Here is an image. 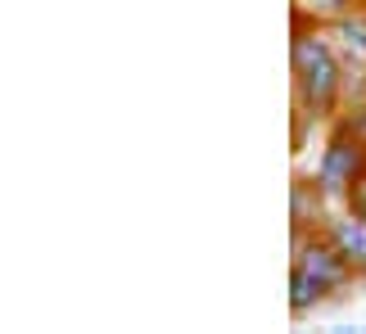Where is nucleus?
Returning a JSON list of instances; mask_svg holds the SVG:
<instances>
[{
	"instance_id": "423d86ee",
	"label": "nucleus",
	"mask_w": 366,
	"mask_h": 334,
	"mask_svg": "<svg viewBox=\"0 0 366 334\" xmlns=\"http://www.w3.org/2000/svg\"><path fill=\"white\" fill-rule=\"evenodd\" d=\"M330 36H335V46H340L348 73H353V81H357L362 68H366V9H353L348 19H340L330 27Z\"/></svg>"
},
{
	"instance_id": "9b49d317",
	"label": "nucleus",
	"mask_w": 366,
	"mask_h": 334,
	"mask_svg": "<svg viewBox=\"0 0 366 334\" xmlns=\"http://www.w3.org/2000/svg\"><path fill=\"white\" fill-rule=\"evenodd\" d=\"M362 9H366V0H362Z\"/></svg>"
},
{
	"instance_id": "7ed1b4c3",
	"label": "nucleus",
	"mask_w": 366,
	"mask_h": 334,
	"mask_svg": "<svg viewBox=\"0 0 366 334\" xmlns=\"http://www.w3.org/2000/svg\"><path fill=\"white\" fill-rule=\"evenodd\" d=\"M312 176H317L321 194H326L330 203L344 208L348 190L366 176V145L357 141V136H348L344 127H335V122H330V136H326V145H321V154H317Z\"/></svg>"
},
{
	"instance_id": "1a4fd4ad",
	"label": "nucleus",
	"mask_w": 366,
	"mask_h": 334,
	"mask_svg": "<svg viewBox=\"0 0 366 334\" xmlns=\"http://www.w3.org/2000/svg\"><path fill=\"white\" fill-rule=\"evenodd\" d=\"M344 208H348V213H357V217L366 221V176L357 181L353 190H348V199H344Z\"/></svg>"
},
{
	"instance_id": "f03ea898",
	"label": "nucleus",
	"mask_w": 366,
	"mask_h": 334,
	"mask_svg": "<svg viewBox=\"0 0 366 334\" xmlns=\"http://www.w3.org/2000/svg\"><path fill=\"white\" fill-rule=\"evenodd\" d=\"M353 285H362V275L344 262V253L330 244L326 231H294V262H290V312L312 316L321 303H335L344 294H353Z\"/></svg>"
},
{
	"instance_id": "6e6552de",
	"label": "nucleus",
	"mask_w": 366,
	"mask_h": 334,
	"mask_svg": "<svg viewBox=\"0 0 366 334\" xmlns=\"http://www.w3.org/2000/svg\"><path fill=\"white\" fill-rule=\"evenodd\" d=\"M335 127H344L348 136H357V141L366 145V91H353V100H344Z\"/></svg>"
},
{
	"instance_id": "f257e3e1",
	"label": "nucleus",
	"mask_w": 366,
	"mask_h": 334,
	"mask_svg": "<svg viewBox=\"0 0 366 334\" xmlns=\"http://www.w3.org/2000/svg\"><path fill=\"white\" fill-rule=\"evenodd\" d=\"M290 68H294V108L312 122L340 118L344 100L353 95V73H348L330 27L294 19V41H290Z\"/></svg>"
},
{
	"instance_id": "0eeeda50",
	"label": "nucleus",
	"mask_w": 366,
	"mask_h": 334,
	"mask_svg": "<svg viewBox=\"0 0 366 334\" xmlns=\"http://www.w3.org/2000/svg\"><path fill=\"white\" fill-rule=\"evenodd\" d=\"M353 9H362V0H294V19H307V23H321V27H335Z\"/></svg>"
},
{
	"instance_id": "9d476101",
	"label": "nucleus",
	"mask_w": 366,
	"mask_h": 334,
	"mask_svg": "<svg viewBox=\"0 0 366 334\" xmlns=\"http://www.w3.org/2000/svg\"><path fill=\"white\" fill-rule=\"evenodd\" d=\"M353 91H366V68H362V77L353 81Z\"/></svg>"
},
{
	"instance_id": "39448f33",
	"label": "nucleus",
	"mask_w": 366,
	"mask_h": 334,
	"mask_svg": "<svg viewBox=\"0 0 366 334\" xmlns=\"http://www.w3.org/2000/svg\"><path fill=\"white\" fill-rule=\"evenodd\" d=\"M326 217H330V199L321 194L317 176H299V181H294V194H290L294 231H317V226H326Z\"/></svg>"
},
{
	"instance_id": "20e7f679",
	"label": "nucleus",
	"mask_w": 366,
	"mask_h": 334,
	"mask_svg": "<svg viewBox=\"0 0 366 334\" xmlns=\"http://www.w3.org/2000/svg\"><path fill=\"white\" fill-rule=\"evenodd\" d=\"M330 235V244L344 253V262L353 267L362 280H366V221L357 213H348V208H340V213L326 217V226H321Z\"/></svg>"
}]
</instances>
